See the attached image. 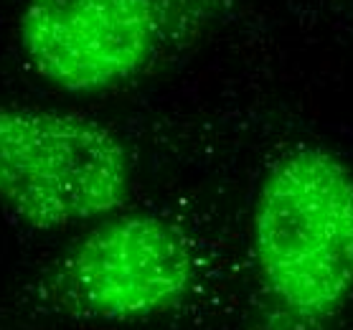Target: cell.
Wrapping results in <instances>:
<instances>
[{
  "mask_svg": "<svg viewBox=\"0 0 353 330\" xmlns=\"http://www.w3.org/2000/svg\"><path fill=\"white\" fill-rule=\"evenodd\" d=\"M259 277L297 318L323 320L353 290V170L323 147L282 155L252 211Z\"/></svg>",
  "mask_w": 353,
  "mask_h": 330,
  "instance_id": "1",
  "label": "cell"
},
{
  "mask_svg": "<svg viewBox=\"0 0 353 330\" xmlns=\"http://www.w3.org/2000/svg\"><path fill=\"white\" fill-rule=\"evenodd\" d=\"M130 158L105 125L69 112L0 107V206L36 229L110 216L130 196Z\"/></svg>",
  "mask_w": 353,
  "mask_h": 330,
  "instance_id": "2",
  "label": "cell"
},
{
  "mask_svg": "<svg viewBox=\"0 0 353 330\" xmlns=\"http://www.w3.org/2000/svg\"><path fill=\"white\" fill-rule=\"evenodd\" d=\"M196 282L185 234L153 214L110 218L87 231L59 262L51 287L81 318L132 322L178 307Z\"/></svg>",
  "mask_w": 353,
  "mask_h": 330,
  "instance_id": "3",
  "label": "cell"
},
{
  "mask_svg": "<svg viewBox=\"0 0 353 330\" xmlns=\"http://www.w3.org/2000/svg\"><path fill=\"white\" fill-rule=\"evenodd\" d=\"M161 23L158 0H26L18 41L41 79L92 94L143 72Z\"/></svg>",
  "mask_w": 353,
  "mask_h": 330,
  "instance_id": "4",
  "label": "cell"
}]
</instances>
